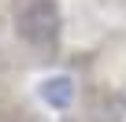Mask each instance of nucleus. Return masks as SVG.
<instances>
[{
	"instance_id": "nucleus-2",
	"label": "nucleus",
	"mask_w": 126,
	"mask_h": 122,
	"mask_svg": "<svg viewBox=\"0 0 126 122\" xmlns=\"http://www.w3.org/2000/svg\"><path fill=\"white\" fill-rule=\"evenodd\" d=\"M41 100L52 107V111H67L74 104V78L67 74H52L41 81Z\"/></svg>"
},
{
	"instance_id": "nucleus-1",
	"label": "nucleus",
	"mask_w": 126,
	"mask_h": 122,
	"mask_svg": "<svg viewBox=\"0 0 126 122\" xmlns=\"http://www.w3.org/2000/svg\"><path fill=\"white\" fill-rule=\"evenodd\" d=\"M19 33L37 48L52 44L59 37V8H56V0H33L22 11V19H19Z\"/></svg>"
}]
</instances>
